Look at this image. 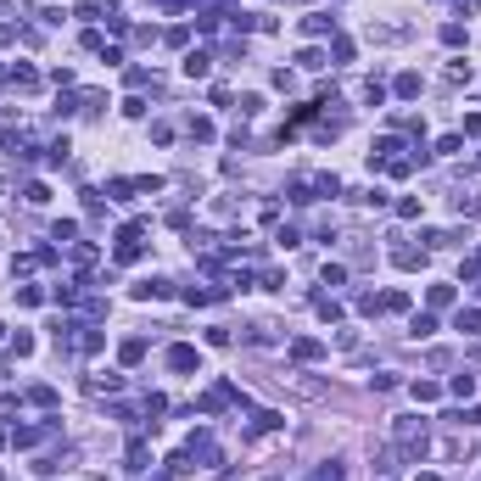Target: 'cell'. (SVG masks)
I'll return each instance as SVG.
<instances>
[{"mask_svg":"<svg viewBox=\"0 0 481 481\" xmlns=\"http://www.w3.org/2000/svg\"><path fill=\"white\" fill-rule=\"evenodd\" d=\"M28 398H34L39 409H51V403H56V386H34V392H28Z\"/></svg>","mask_w":481,"mask_h":481,"instance_id":"f546056e","label":"cell"},{"mask_svg":"<svg viewBox=\"0 0 481 481\" xmlns=\"http://www.w3.org/2000/svg\"><path fill=\"white\" fill-rule=\"evenodd\" d=\"M291 359H297V364L325 359V341H319V336H297V341H291Z\"/></svg>","mask_w":481,"mask_h":481,"instance_id":"277c9868","label":"cell"},{"mask_svg":"<svg viewBox=\"0 0 481 481\" xmlns=\"http://www.w3.org/2000/svg\"><path fill=\"white\" fill-rule=\"evenodd\" d=\"M218 297H224V291H207V286H191V291H185V302H191V308H196V302L207 308V302H218Z\"/></svg>","mask_w":481,"mask_h":481,"instance_id":"ffe728a7","label":"cell"},{"mask_svg":"<svg viewBox=\"0 0 481 481\" xmlns=\"http://www.w3.org/2000/svg\"><path fill=\"white\" fill-rule=\"evenodd\" d=\"M12 84H17V90H34L39 78H34V67H12Z\"/></svg>","mask_w":481,"mask_h":481,"instance_id":"83f0119b","label":"cell"},{"mask_svg":"<svg viewBox=\"0 0 481 481\" xmlns=\"http://www.w3.org/2000/svg\"><path fill=\"white\" fill-rule=\"evenodd\" d=\"M314 308H319L325 319H341V302H336V297H319V302H314Z\"/></svg>","mask_w":481,"mask_h":481,"instance_id":"d6a6232c","label":"cell"},{"mask_svg":"<svg viewBox=\"0 0 481 481\" xmlns=\"http://www.w3.org/2000/svg\"><path fill=\"white\" fill-rule=\"evenodd\" d=\"M459 135H481V112H464V129Z\"/></svg>","mask_w":481,"mask_h":481,"instance_id":"836d02e7","label":"cell"},{"mask_svg":"<svg viewBox=\"0 0 481 481\" xmlns=\"http://www.w3.org/2000/svg\"><path fill=\"white\" fill-rule=\"evenodd\" d=\"M118 359H123V364H140V359H146V336H129V341L118 347Z\"/></svg>","mask_w":481,"mask_h":481,"instance_id":"7c38bea8","label":"cell"},{"mask_svg":"<svg viewBox=\"0 0 481 481\" xmlns=\"http://www.w3.org/2000/svg\"><path fill=\"white\" fill-rule=\"evenodd\" d=\"M420 481H442V475H420Z\"/></svg>","mask_w":481,"mask_h":481,"instance_id":"d590c367","label":"cell"},{"mask_svg":"<svg viewBox=\"0 0 481 481\" xmlns=\"http://www.w3.org/2000/svg\"><path fill=\"white\" fill-rule=\"evenodd\" d=\"M17 302H23V308H39V302H45V291H39V286H17Z\"/></svg>","mask_w":481,"mask_h":481,"instance_id":"44dd1931","label":"cell"},{"mask_svg":"<svg viewBox=\"0 0 481 481\" xmlns=\"http://www.w3.org/2000/svg\"><path fill=\"white\" fill-rule=\"evenodd\" d=\"M207 73H213V56L207 51H191L185 56V78H207Z\"/></svg>","mask_w":481,"mask_h":481,"instance_id":"30bf717a","label":"cell"},{"mask_svg":"<svg viewBox=\"0 0 481 481\" xmlns=\"http://www.w3.org/2000/svg\"><path fill=\"white\" fill-rule=\"evenodd\" d=\"M135 191H140L135 180H107V196L112 202H135Z\"/></svg>","mask_w":481,"mask_h":481,"instance_id":"5bb4252c","label":"cell"},{"mask_svg":"<svg viewBox=\"0 0 481 481\" xmlns=\"http://www.w3.org/2000/svg\"><path fill=\"white\" fill-rule=\"evenodd\" d=\"M392 264H398V269H420V264H425V252L409 246V241H398V246H392Z\"/></svg>","mask_w":481,"mask_h":481,"instance_id":"52a82bcc","label":"cell"},{"mask_svg":"<svg viewBox=\"0 0 481 481\" xmlns=\"http://www.w3.org/2000/svg\"><path fill=\"white\" fill-rule=\"evenodd\" d=\"M191 470H196V459H191V448H185V453H173V459H168V475H191Z\"/></svg>","mask_w":481,"mask_h":481,"instance_id":"d6986e66","label":"cell"},{"mask_svg":"<svg viewBox=\"0 0 481 481\" xmlns=\"http://www.w3.org/2000/svg\"><path fill=\"white\" fill-rule=\"evenodd\" d=\"M436 398H442V386H436V381H414V403H436Z\"/></svg>","mask_w":481,"mask_h":481,"instance_id":"e0dca14e","label":"cell"},{"mask_svg":"<svg viewBox=\"0 0 481 481\" xmlns=\"http://www.w3.org/2000/svg\"><path fill=\"white\" fill-rule=\"evenodd\" d=\"M314 481H347V470H341V464H319V470H314Z\"/></svg>","mask_w":481,"mask_h":481,"instance_id":"1f68e13d","label":"cell"},{"mask_svg":"<svg viewBox=\"0 0 481 481\" xmlns=\"http://www.w3.org/2000/svg\"><path fill=\"white\" fill-rule=\"evenodd\" d=\"M286 425V414H275V409H264V414H257V425L252 431H280Z\"/></svg>","mask_w":481,"mask_h":481,"instance_id":"603a6c76","label":"cell"},{"mask_svg":"<svg viewBox=\"0 0 481 481\" xmlns=\"http://www.w3.org/2000/svg\"><path fill=\"white\" fill-rule=\"evenodd\" d=\"M23 202H34V207H45V202H51V191H45V185H39V180H34V185L23 191Z\"/></svg>","mask_w":481,"mask_h":481,"instance_id":"4316f807","label":"cell"},{"mask_svg":"<svg viewBox=\"0 0 481 481\" xmlns=\"http://www.w3.org/2000/svg\"><path fill=\"white\" fill-rule=\"evenodd\" d=\"M425 297H431V308H448V302H453V286H431Z\"/></svg>","mask_w":481,"mask_h":481,"instance_id":"484cf974","label":"cell"},{"mask_svg":"<svg viewBox=\"0 0 481 481\" xmlns=\"http://www.w3.org/2000/svg\"><path fill=\"white\" fill-rule=\"evenodd\" d=\"M168 370H173V375H191V370H202V353H196L191 341H180V347H168Z\"/></svg>","mask_w":481,"mask_h":481,"instance_id":"3957f363","label":"cell"},{"mask_svg":"<svg viewBox=\"0 0 481 481\" xmlns=\"http://www.w3.org/2000/svg\"><path fill=\"white\" fill-rule=\"evenodd\" d=\"M448 392H453V398H475V375H470V370H464V375H453V381H448Z\"/></svg>","mask_w":481,"mask_h":481,"instance_id":"2e32d148","label":"cell"},{"mask_svg":"<svg viewBox=\"0 0 481 481\" xmlns=\"http://www.w3.org/2000/svg\"><path fill=\"white\" fill-rule=\"evenodd\" d=\"M392 436H398V448H403L409 459L425 453V420H420V414H403L398 425H392Z\"/></svg>","mask_w":481,"mask_h":481,"instance_id":"6da1fadb","label":"cell"},{"mask_svg":"<svg viewBox=\"0 0 481 481\" xmlns=\"http://www.w3.org/2000/svg\"><path fill=\"white\" fill-rule=\"evenodd\" d=\"M392 96H398V101H414V96H420V73H398V78H392Z\"/></svg>","mask_w":481,"mask_h":481,"instance_id":"9c48e42d","label":"cell"},{"mask_svg":"<svg viewBox=\"0 0 481 481\" xmlns=\"http://www.w3.org/2000/svg\"><path fill=\"white\" fill-rule=\"evenodd\" d=\"M453 330H464V336H475V330H481V308H459V319H453Z\"/></svg>","mask_w":481,"mask_h":481,"instance_id":"9a60e30c","label":"cell"},{"mask_svg":"<svg viewBox=\"0 0 481 481\" xmlns=\"http://www.w3.org/2000/svg\"><path fill=\"white\" fill-rule=\"evenodd\" d=\"M168 297H173L168 280H140V286H135V302H168Z\"/></svg>","mask_w":481,"mask_h":481,"instance_id":"5b68a950","label":"cell"},{"mask_svg":"<svg viewBox=\"0 0 481 481\" xmlns=\"http://www.w3.org/2000/svg\"><path fill=\"white\" fill-rule=\"evenodd\" d=\"M297 67H302V73H319V67H325V51H314V45H308V51L297 56Z\"/></svg>","mask_w":481,"mask_h":481,"instance_id":"ac0fdd59","label":"cell"},{"mask_svg":"<svg viewBox=\"0 0 481 481\" xmlns=\"http://www.w3.org/2000/svg\"><path fill=\"white\" fill-rule=\"evenodd\" d=\"M73 235H78V224H73V218H62V224L51 230V241H62V246H73Z\"/></svg>","mask_w":481,"mask_h":481,"instance_id":"cb8c5ba5","label":"cell"},{"mask_svg":"<svg viewBox=\"0 0 481 481\" xmlns=\"http://www.w3.org/2000/svg\"><path fill=\"white\" fill-rule=\"evenodd\" d=\"M436 151H442V157H453V151H464V135H442V140H436Z\"/></svg>","mask_w":481,"mask_h":481,"instance_id":"f1b7e54d","label":"cell"},{"mask_svg":"<svg viewBox=\"0 0 481 481\" xmlns=\"http://www.w3.org/2000/svg\"><path fill=\"white\" fill-rule=\"evenodd\" d=\"M191 459H202V464H218V442H213L207 431H196V436H191Z\"/></svg>","mask_w":481,"mask_h":481,"instance_id":"8992f818","label":"cell"},{"mask_svg":"<svg viewBox=\"0 0 481 481\" xmlns=\"http://www.w3.org/2000/svg\"><path fill=\"white\" fill-rule=\"evenodd\" d=\"M146 464H151V453H146V442H140V436H135V442H129V448H123V470H135V475H140Z\"/></svg>","mask_w":481,"mask_h":481,"instance_id":"ba28073f","label":"cell"},{"mask_svg":"<svg viewBox=\"0 0 481 481\" xmlns=\"http://www.w3.org/2000/svg\"><path fill=\"white\" fill-rule=\"evenodd\" d=\"M302 34H336V17H325V12H314V17H302Z\"/></svg>","mask_w":481,"mask_h":481,"instance_id":"8fae6325","label":"cell"},{"mask_svg":"<svg viewBox=\"0 0 481 481\" xmlns=\"http://www.w3.org/2000/svg\"><path fill=\"white\" fill-rule=\"evenodd\" d=\"M420 213H425L420 196H403V202H398V218H420Z\"/></svg>","mask_w":481,"mask_h":481,"instance_id":"4dcf8cb0","label":"cell"},{"mask_svg":"<svg viewBox=\"0 0 481 481\" xmlns=\"http://www.w3.org/2000/svg\"><path fill=\"white\" fill-rule=\"evenodd\" d=\"M381 308H392V314H403V308H409V291H386V297H381Z\"/></svg>","mask_w":481,"mask_h":481,"instance_id":"d4e9b609","label":"cell"},{"mask_svg":"<svg viewBox=\"0 0 481 481\" xmlns=\"http://www.w3.org/2000/svg\"><path fill=\"white\" fill-rule=\"evenodd\" d=\"M464 34H470L464 23H442V45H464Z\"/></svg>","mask_w":481,"mask_h":481,"instance_id":"7402d4cb","label":"cell"},{"mask_svg":"<svg viewBox=\"0 0 481 481\" xmlns=\"http://www.w3.org/2000/svg\"><path fill=\"white\" fill-rule=\"evenodd\" d=\"M140 235H146V224H123V230L112 235V241H118V264H140V252H146Z\"/></svg>","mask_w":481,"mask_h":481,"instance_id":"7a4b0ae2","label":"cell"},{"mask_svg":"<svg viewBox=\"0 0 481 481\" xmlns=\"http://www.w3.org/2000/svg\"><path fill=\"white\" fill-rule=\"evenodd\" d=\"M409 336H414V341L436 336V314H414V319H409Z\"/></svg>","mask_w":481,"mask_h":481,"instance_id":"4fadbf2b","label":"cell"},{"mask_svg":"<svg viewBox=\"0 0 481 481\" xmlns=\"http://www.w3.org/2000/svg\"><path fill=\"white\" fill-rule=\"evenodd\" d=\"M157 6H168V12H180V6H185V0H157Z\"/></svg>","mask_w":481,"mask_h":481,"instance_id":"e575fe53","label":"cell"}]
</instances>
